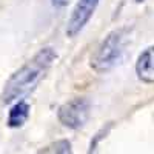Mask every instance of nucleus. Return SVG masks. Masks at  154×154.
Instances as JSON below:
<instances>
[{
	"label": "nucleus",
	"instance_id": "f257e3e1",
	"mask_svg": "<svg viewBox=\"0 0 154 154\" xmlns=\"http://www.w3.org/2000/svg\"><path fill=\"white\" fill-rule=\"evenodd\" d=\"M56 57L57 54L54 48L46 46L42 48L23 66H20L5 83L3 93H2L3 103H12L14 100H19L26 94H29L46 75Z\"/></svg>",
	"mask_w": 154,
	"mask_h": 154
},
{
	"label": "nucleus",
	"instance_id": "423d86ee",
	"mask_svg": "<svg viewBox=\"0 0 154 154\" xmlns=\"http://www.w3.org/2000/svg\"><path fill=\"white\" fill-rule=\"evenodd\" d=\"M29 105L23 100H19L17 103L12 105V108L9 109V114H8V126L9 128H19L22 126L25 122L28 120L29 117Z\"/></svg>",
	"mask_w": 154,
	"mask_h": 154
},
{
	"label": "nucleus",
	"instance_id": "7ed1b4c3",
	"mask_svg": "<svg viewBox=\"0 0 154 154\" xmlns=\"http://www.w3.org/2000/svg\"><path fill=\"white\" fill-rule=\"evenodd\" d=\"M89 109H91V105H89V100L85 97H75L66 103H63L59 111H57V117L60 120L62 125H65L66 128H71V130H79L82 128L88 117H89Z\"/></svg>",
	"mask_w": 154,
	"mask_h": 154
},
{
	"label": "nucleus",
	"instance_id": "20e7f679",
	"mask_svg": "<svg viewBox=\"0 0 154 154\" xmlns=\"http://www.w3.org/2000/svg\"><path fill=\"white\" fill-rule=\"evenodd\" d=\"M99 2L100 0H79L75 3L71 16H69V20H68V26H66L68 37L77 35L85 28V25L89 22L91 16L94 14Z\"/></svg>",
	"mask_w": 154,
	"mask_h": 154
},
{
	"label": "nucleus",
	"instance_id": "6e6552de",
	"mask_svg": "<svg viewBox=\"0 0 154 154\" xmlns=\"http://www.w3.org/2000/svg\"><path fill=\"white\" fill-rule=\"evenodd\" d=\"M66 3H68V0H53V5H54V6H57V8L65 6Z\"/></svg>",
	"mask_w": 154,
	"mask_h": 154
},
{
	"label": "nucleus",
	"instance_id": "1a4fd4ad",
	"mask_svg": "<svg viewBox=\"0 0 154 154\" xmlns=\"http://www.w3.org/2000/svg\"><path fill=\"white\" fill-rule=\"evenodd\" d=\"M136 2H139V3H140V2H143V0H136Z\"/></svg>",
	"mask_w": 154,
	"mask_h": 154
},
{
	"label": "nucleus",
	"instance_id": "39448f33",
	"mask_svg": "<svg viewBox=\"0 0 154 154\" xmlns=\"http://www.w3.org/2000/svg\"><path fill=\"white\" fill-rule=\"evenodd\" d=\"M136 74L142 82L154 83V45L140 53L136 62Z\"/></svg>",
	"mask_w": 154,
	"mask_h": 154
},
{
	"label": "nucleus",
	"instance_id": "0eeeda50",
	"mask_svg": "<svg viewBox=\"0 0 154 154\" xmlns=\"http://www.w3.org/2000/svg\"><path fill=\"white\" fill-rule=\"evenodd\" d=\"M37 154H72V149H71V143L63 139L49 143L48 146L42 148Z\"/></svg>",
	"mask_w": 154,
	"mask_h": 154
},
{
	"label": "nucleus",
	"instance_id": "f03ea898",
	"mask_svg": "<svg viewBox=\"0 0 154 154\" xmlns=\"http://www.w3.org/2000/svg\"><path fill=\"white\" fill-rule=\"evenodd\" d=\"M125 46V31L116 29L111 31L91 57V68L96 72H106L109 71L123 54Z\"/></svg>",
	"mask_w": 154,
	"mask_h": 154
}]
</instances>
